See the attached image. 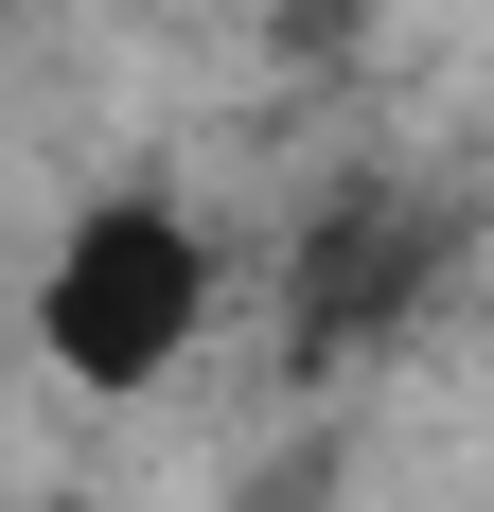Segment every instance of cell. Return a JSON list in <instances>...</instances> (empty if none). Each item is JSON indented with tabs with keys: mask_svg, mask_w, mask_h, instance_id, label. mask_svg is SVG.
Returning <instances> with one entry per match:
<instances>
[{
	"mask_svg": "<svg viewBox=\"0 0 494 512\" xmlns=\"http://www.w3.org/2000/svg\"><path fill=\"white\" fill-rule=\"evenodd\" d=\"M195 336H212V230L177 195H89L36 248V354H53V389L142 407Z\"/></svg>",
	"mask_w": 494,
	"mask_h": 512,
	"instance_id": "1",
	"label": "cell"
},
{
	"mask_svg": "<svg viewBox=\"0 0 494 512\" xmlns=\"http://www.w3.org/2000/svg\"><path fill=\"white\" fill-rule=\"evenodd\" d=\"M406 265H424V212L406 195H336L318 248H300V354H353V318H406Z\"/></svg>",
	"mask_w": 494,
	"mask_h": 512,
	"instance_id": "2",
	"label": "cell"
}]
</instances>
